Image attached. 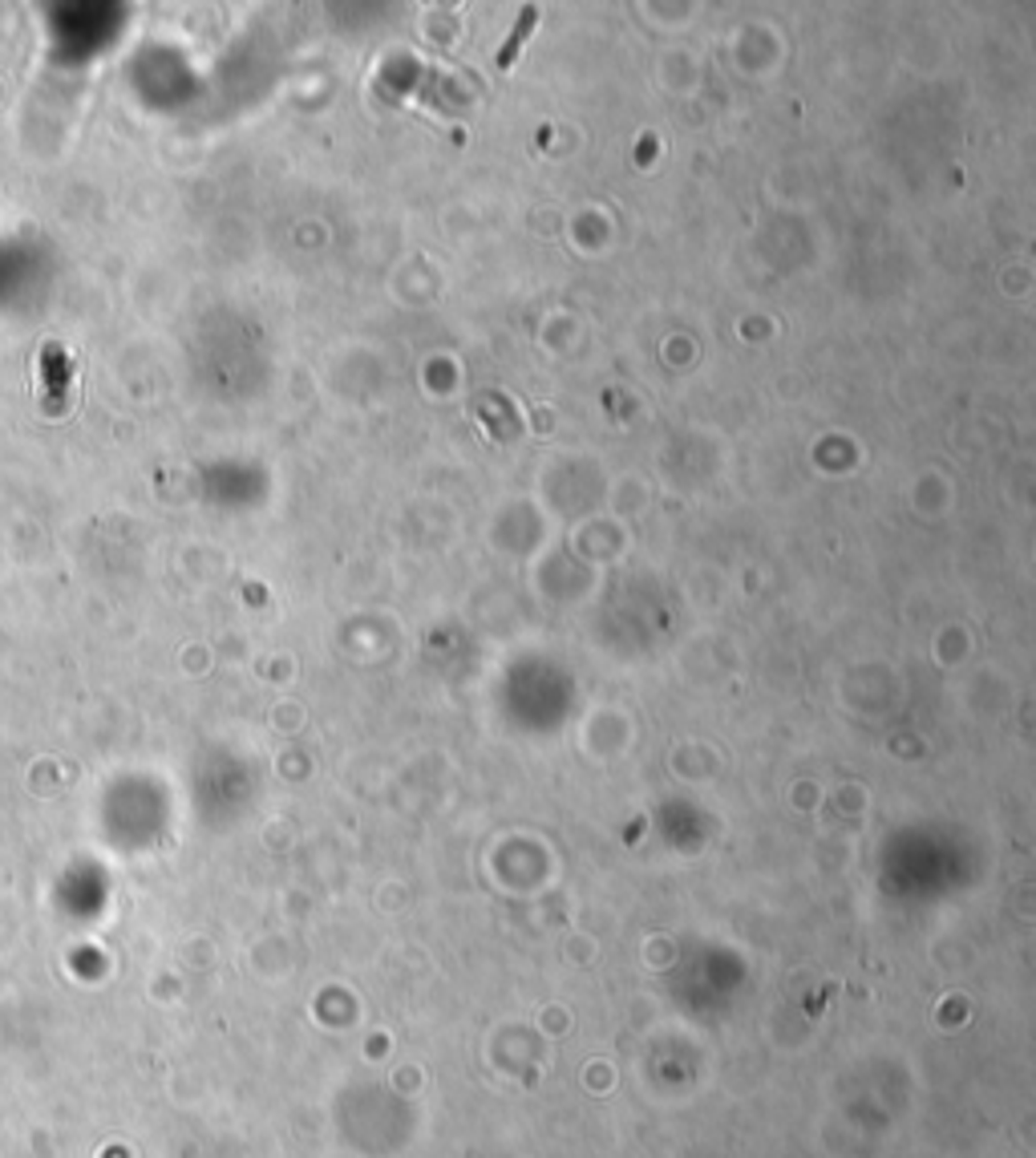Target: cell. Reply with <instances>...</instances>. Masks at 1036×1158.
I'll use <instances>...</instances> for the list:
<instances>
[{"mask_svg": "<svg viewBox=\"0 0 1036 1158\" xmlns=\"http://www.w3.org/2000/svg\"><path fill=\"white\" fill-rule=\"evenodd\" d=\"M534 17H539V8H522V17H518V24H515V33H510V36H506V45L498 49V69H510V65H515L518 49L527 45V36L534 33Z\"/></svg>", "mask_w": 1036, "mask_h": 1158, "instance_id": "obj_1", "label": "cell"}]
</instances>
